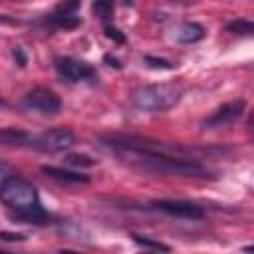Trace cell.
<instances>
[{
    "label": "cell",
    "instance_id": "4fadbf2b",
    "mask_svg": "<svg viewBox=\"0 0 254 254\" xmlns=\"http://www.w3.org/2000/svg\"><path fill=\"white\" fill-rule=\"evenodd\" d=\"M113 10H115V2L113 0H95L91 4V12L95 18H99L101 22L109 24L111 16H113Z\"/></svg>",
    "mask_w": 254,
    "mask_h": 254
},
{
    "label": "cell",
    "instance_id": "8992f818",
    "mask_svg": "<svg viewBox=\"0 0 254 254\" xmlns=\"http://www.w3.org/2000/svg\"><path fill=\"white\" fill-rule=\"evenodd\" d=\"M54 67L58 71L60 77H64L65 81H83V79H91L97 75L95 67L81 62V60H75V58H69V56H60L54 60Z\"/></svg>",
    "mask_w": 254,
    "mask_h": 254
},
{
    "label": "cell",
    "instance_id": "7c38bea8",
    "mask_svg": "<svg viewBox=\"0 0 254 254\" xmlns=\"http://www.w3.org/2000/svg\"><path fill=\"white\" fill-rule=\"evenodd\" d=\"M30 133L18 127H4L0 129V143L6 147H28Z\"/></svg>",
    "mask_w": 254,
    "mask_h": 254
},
{
    "label": "cell",
    "instance_id": "3957f363",
    "mask_svg": "<svg viewBox=\"0 0 254 254\" xmlns=\"http://www.w3.org/2000/svg\"><path fill=\"white\" fill-rule=\"evenodd\" d=\"M183 97V87L179 83H149L141 85L131 93V101L139 111L161 113L175 107Z\"/></svg>",
    "mask_w": 254,
    "mask_h": 254
},
{
    "label": "cell",
    "instance_id": "2e32d148",
    "mask_svg": "<svg viewBox=\"0 0 254 254\" xmlns=\"http://www.w3.org/2000/svg\"><path fill=\"white\" fill-rule=\"evenodd\" d=\"M65 163L67 165H75V167H93V165H97V161L87 157V155H67Z\"/></svg>",
    "mask_w": 254,
    "mask_h": 254
},
{
    "label": "cell",
    "instance_id": "52a82bcc",
    "mask_svg": "<svg viewBox=\"0 0 254 254\" xmlns=\"http://www.w3.org/2000/svg\"><path fill=\"white\" fill-rule=\"evenodd\" d=\"M24 107L44 113V115H56L62 109V99L58 93H54L48 87H34L24 97Z\"/></svg>",
    "mask_w": 254,
    "mask_h": 254
},
{
    "label": "cell",
    "instance_id": "8fae6325",
    "mask_svg": "<svg viewBox=\"0 0 254 254\" xmlns=\"http://www.w3.org/2000/svg\"><path fill=\"white\" fill-rule=\"evenodd\" d=\"M175 38L181 44H194V42H200L204 38V28L198 22H185L177 28Z\"/></svg>",
    "mask_w": 254,
    "mask_h": 254
},
{
    "label": "cell",
    "instance_id": "ac0fdd59",
    "mask_svg": "<svg viewBox=\"0 0 254 254\" xmlns=\"http://www.w3.org/2000/svg\"><path fill=\"white\" fill-rule=\"evenodd\" d=\"M103 32H105V36H107L109 40H113L115 44H123V42H125V34H123L119 28L111 26V24H105V26H103Z\"/></svg>",
    "mask_w": 254,
    "mask_h": 254
},
{
    "label": "cell",
    "instance_id": "7a4b0ae2",
    "mask_svg": "<svg viewBox=\"0 0 254 254\" xmlns=\"http://www.w3.org/2000/svg\"><path fill=\"white\" fill-rule=\"evenodd\" d=\"M0 200L16 212L18 220L42 224L48 220V212L40 202L36 187L20 175H8L0 183Z\"/></svg>",
    "mask_w": 254,
    "mask_h": 254
},
{
    "label": "cell",
    "instance_id": "9c48e42d",
    "mask_svg": "<svg viewBox=\"0 0 254 254\" xmlns=\"http://www.w3.org/2000/svg\"><path fill=\"white\" fill-rule=\"evenodd\" d=\"M151 208L165 212L169 216H177V218H189V220H200L204 216L202 206L190 202V200H151L149 202Z\"/></svg>",
    "mask_w": 254,
    "mask_h": 254
},
{
    "label": "cell",
    "instance_id": "ffe728a7",
    "mask_svg": "<svg viewBox=\"0 0 254 254\" xmlns=\"http://www.w3.org/2000/svg\"><path fill=\"white\" fill-rule=\"evenodd\" d=\"M103 60H105V62H107L109 65H113L115 69H121V62H119L117 58H113V56H109V54H105V56H103Z\"/></svg>",
    "mask_w": 254,
    "mask_h": 254
},
{
    "label": "cell",
    "instance_id": "5bb4252c",
    "mask_svg": "<svg viewBox=\"0 0 254 254\" xmlns=\"http://www.w3.org/2000/svg\"><path fill=\"white\" fill-rule=\"evenodd\" d=\"M226 30L232 32V34H240V36H252V32H254V24H252L250 20H246V18H238V20L228 22Z\"/></svg>",
    "mask_w": 254,
    "mask_h": 254
},
{
    "label": "cell",
    "instance_id": "9a60e30c",
    "mask_svg": "<svg viewBox=\"0 0 254 254\" xmlns=\"http://www.w3.org/2000/svg\"><path fill=\"white\" fill-rule=\"evenodd\" d=\"M133 240H135L139 246H143V248H151V250H163V252H169V250H171V246H167V244H163V242H157V240H153V238H149V236H139V234H133Z\"/></svg>",
    "mask_w": 254,
    "mask_h": 254
},
{
    "label": "cell",
    "instance_id": "d6986e66",
    "mask_svg": "<svg viewBox=\"0 0 254 254\" xmlns=\"http://www.w3.org/2000/svg\"><path fill=\"white\" fill-rule=\"evenodd\" d=\"M12 56H14L16 64H18L20 67H24V65H26V62H28V60H26V54H24V50H22L20 46H16V48L12 50Z\"/></svg>",
    "mask_w": 254,
    "mask_h": 254
},
{
    "label": "cell",
    "instance_id": "6da1fadb",
    "mask_svg": "<svg viewBox=\"0 0 254 254\" xmlns=\"http://www.w3.org/2000/svg\"><path fill=\"white\" fill-rule=\"evenodd\" d=\"M103 147L113 151L125 165L137 171L165 175V177H187V179H206L208 171L194 157L202 153L200 149L169 145L163 141H153L139 135H105L101 137Z\"/></svg>",
    "mask_w": 254,
    "mask_h": 254
},
{
    "label": "cell",
    "instance_id": "e0dca14e",
    "mask_svg": "<svg viewBox=\"0 0 254 254\" xmlns=\"http://www.w3.org/2000/svg\"><path fill=\"white\" fill-rule=\"evenodd\" d=\"M145 62H147V65L153 67V69H173V67H175L173 62L163 60V58H155V56H147Z\"/></svg>",
    "mask_w": 254,
    "mask_h": 254
},
{
    "label": "cell",
    "instance_id": "277c9868",
    "mask_svg": "<svg viewBox=\"0 0 254 254\" xmlns=\"http://www.w3.org/2000/svg\"><path fill=\"white\" fill-rule=\"evenodd\" d=\"M73 145H75V135L67 127H52L36 135L30 133V141H28V147H32L34 151L50 153V155L64 153Z\"/></svg>",
    "mask_w": 254,
    "mask_h": 254
},
{
    "label": "cell",
    "instance_id": "ba28073f",
    "mask_svg": "<svg viewBox=\"0 0 254 254\" xmlns=\"http://www.w3.org/2000/svg\"><path fill=\"white\" fill-rule=\"evenodd\" d=\"M79 4H81V0H64L62 4H58L54 8L52 14H46L44 24L50 28H64V30L77 28L81 24V20L77 16Z\"/></svg>",
    "mask_w": 254,
    "mask_h": 254
},
{
    "label": "cell",
    "instance_id": "5b68a950",
    "mask_svg": "<svg viewBox=\"0 0 254 254\" xmlns=\"http://www.w3.org/2000/svg\"><path fill=\"white\" fill-rule=\"evenodd\" d=\"M244 109H246V99H242V97L232 99V101L220 105L216 111H212L206 119H202L200 127L202 129H218V127L232 125L234 121H238L242 117Z\"/></svg>",
    "mask_w": 254,
    "mask_h": 254
},
{
    "label": "cell",
    "instance_id": "30bf717a",
    "mask_svg": "<svg viewBox=\"0 0 254 254\" xmlns=\"http://www.w3.org/2000/svg\"><path fill=\"white\" fill-rule=\"evenodd\" d=\"M42 173H46L50 179L65 183V185H81V183H89V177L79 173V171H67V169H60V167H52V165H44Z\"/></svg>",
    "mask_w": 254,
    "mask_h": 254
},
{
    "label": "cell",
    "instance_id": "44dd1931",
    "mask_svg": "<svg viewBox=\"0 0 254 254\" xmlns=\"http://www.w3.org/2000/svg\"><path fill=\"white\" fill-rule=\"evenodd\" d=\"M0 105H6V101H4V99H2V97H0Z\"/></svg>",
    "mask_w": 254,
    "mask_h": 254
}]
</instances>
